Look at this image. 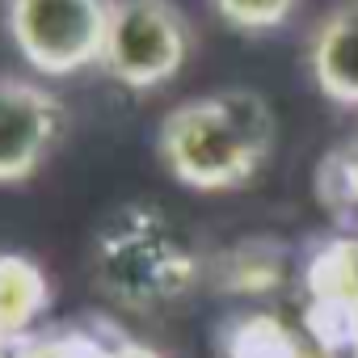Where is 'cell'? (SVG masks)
Wrapping results in <instances>:
<instances>
[{
	"instance_id": "obj_1",
	"label": "cell",
	"mask_w": 358,
	"mask_h": 358,
	"mask_svg": "<svg viewBox=\"0 0 358 358\" xmlns=\"http://www.w3.org/2000/svg\"><path fill=\"white\" fill-rule=\"evenodd\" d=\"M274 148V110L253 89H224L173 106L156 131L160 164L182 186L215 194L253 182Z\"/></svg>"
},
{
	"instance_id": "obj_2",
	"label": "cell",
	"mask_w": 358,
	"mask_h": 358,
	"mask_svg": "<svg viewBox=\"0 0 358 358\" xmlns=\"http://www.w3.org/2000/svg\"><path fill=\"white\" fill-rule=\"evenodd\" d=\"M93 282L127 312H160L203 278L199 249L160 207L127 203L93 232Z\"/></svg>"
},
{
	"instance_id": "obj_3",
	"label": "cell",
	"mask_w": 358,
	"mask_h": 358,
	"mask_svg": "<svg viewBox=\"0 0 358 358\" xmlns=\"http://www.w3.org/2000/svg\"><path fill=\"white\" fill-rule=\"evenodd\" d=\"M114 0H5V26L22 59L43 76H72L106 55Z\"/></svg>"
},
{
	"instance_id": "obj_4",
	"label": "cell",
	"mask_w": 358,
	"mask_h": 358,
	"mask_svg": "<svg viewBox=\"0 0 358 358\" xmlns=\"http://www.w3.org/2000/svg\"><path fill=\"white\" fill-rule=\"evenodd\" d=\"M190 47H194L190 22L173 0H114L101 68L118 85L148 93L169 85L186 68Z\"/></svg>"
},
{
	"instance_id": "obj_5",
	"label": "cell",
	"mask_w": 358,
	"mask_h": 358,
	"mask_svg": "<svg viewBox=\"0 0 358 358\" xmlns=\"http://www.w3.org/2000/svg\"><path fill=\"white\" fill-rule=\"evenodd\" d=\"M64 131V106L26 76H0V186H17L43 169Z\"/></svg>"
},
{
	"instance_id": "obj_6",
	"label": "cell",
	"mask_w": 358,
	"mask_h": 358,
	"mask_svg": "<svg viewBox=\"0 0 358 358\" xmlns=\"http://www.w3.org/2000/svg\"><path fill=\"white\" fill-rule=\"evenodd\" d=\"M308 68L329 101L358 106V0H341L320 17L312 30Z\"/></svg>"
},
{
	"instance_id": "obj_7",
	"label": "cell",
	"mask_w": 358,
	"mask_h": 358,
	"mask_svg": "<svg viewBox=\"0 0 358 358\" xmlns=\"http://www.w3.org/2000/svg\"><path fill=\"white\" fill-rule=\"evenodd\" d=\"M51 278L30 253L0 249V341H26L30 329L51 312Z\"/></svg>"
},
{
	"instance_id": "obj_8",
	"label": "cell",
	"mask_w": 358,
	"mask_h": 358,
	"mask_svg": "<svg viewBox=\"0 0 358 358\" xmlns=\"http://www.w3.org/2000/svg\"><path fill=\"white\" fill-rule=\"evenodd\" d=\"M211 278L224 295H270L287 282V245L274 236H245L211 262Z\"/></svg>"
},
{
	"instance_id": "obj_9",
	"label": "cell",
	"mask_w": 358,
	"mask_h": 358,
	"mask_svg": "<svg viewBox=\"0 0 358 358\" xmlns=\"http://www.w3.org/2000/svg\"><path fill=\"white\" fill-rule=\"evenodd\" d=\"M224 358H329L312 341H303L291 324H282L274 312H249L232 316L220 333Z\"/></svg>"
},
{
	"instance_id": "obj_10",
	"label": "cell",
	"mask_w": 358,
	"mask_h": 358,
	"mask_svg": "<svg viewBox=\"0 0 358 358\" xmlns=\"http://www.w3.org/2000/svg\"><path fill=\"white\" fill-rule=\"evenodd\" d=\"M131 333H122L106 316H80L76 324L26 337L13 345V358H114Z\"/></svg>"
},
{
	"instance_id": "obj_11",
	"label": "cell",
	"mask_w": 358,
	"mask_h": 358,
	"mask_svg": "<svg viewBox=\"0 0 358 358\" xmlns=\"http://www.w3.org/2000/svg\"><path fill=\"white\" fill-rule=\"evenodd\" d=\"M316 199L337 224L358 228V139L324 152V160L316 164Z\"/></svg>"
},
{
	"instance_id": "obj_12",
	"label": "cell",
	"mask_w": 358,
	"mask_h": 358,
	"mask_svg": "<svg viewBox=\"0 0 358 358\" xmlns=\"http://www.w3.org/2000/svg\"><path fill=\"white\" fill-rule=\"evenodd\" d=\"M308 299H358V236L324 241L303 270Z\"/></svg>"
},
{
	"instance_id": "obj_13",
	"label": "cell",
	"mask_w": 358,
	"mask_h": 358,
	"mask_svg": "<svg viewBox=\"0 0 358 358\" xmlns=\"http://www.w3.org/2000/svg\"><path fill=\"white\" fill-rule=\"evenodd\" d=\"M211 5L220 9V17L236 30H249V34H266V30H278L295 0H211Z\"/></svg>"
},
{
	"instance_id": "obj_14",
	"label": "cell",
	"mask_w": 358,
	"mask_h": 358,
	"mask_svg": "<svg viewBox=\"0 0 358 358\" xmlns=\"http://www.w3.org/2000/svg\"><path fill=\"white\" fill-rule=\"evenodd\" d=\"M114 358H160V350H152V345H143V341L127 337V341H122V350H118Z\"/></svg>"
},
{
	"instance_id": "obj_15",
	"label": "cell",
	"mask_w": 358,
	"mask_h": 358,
	"mask_svg": "<svg viewBox=\"0 0 358 358\" xmlns=\"http://www.w3.org/2000/svg\"><path fill=\"white\" fill-rule=\"evenodd\" d=\"M0 358H13V345L9 341H0Z\"/></svg>"
}]
</instances>
